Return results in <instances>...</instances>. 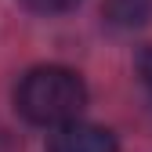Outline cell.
<instances>
[{
    "mask_svg": "<svg viewBox=\"0 0 152 152\" xmlns=\"http://www.w3.org/2000/svg\"><path fill=\"white\" fill-rule=\"evenodd\" d=\"M138 72H141V80L148 83V91H152V47L141 51V58H138Z\"/></svg>",
    "mask_w": 152,
    "mask_h": 152,
    "instance_id": "obj_5",
    "label": "cell"
},
{
    "mask_svg": "<svg viewBox=\"0 0 152 152\" xmlns=\"http://www.w3.org/2000/svg\"><path fill=\"white\" fill-rule=\"evenodd\" d=\"M152 15V0H105V18L120 29L145 26Z\"/></svg>",
    "mask_w": 152,
    "mask_h": 152,
    "instance_id": "obj_3",
    "label": "cell"
},
{
    "mask_svg": "<svg viewBox=\"0 0 152 152\" xmlns=\"http://www.w3.org/2000/svg\"><path fill=\"white\" fill-rule=\"evenodd\" d=\"M47 152H120L116 134L94 123H65L47 138Z\"/></svg>",
    "mask_w": 152,
    "mask_h": 152,
    "instance_id": "obj_2",
    "label": "cell"
},
{
    "mask_svg": "<svg viewBox=\"0 0 152 152\" xmlns=\"http://www.w3.org/2000/svg\"><path fill=\"white\" fill-rule=\"evenodd\" d=\"M18 112L36 123V127H65L76 123L87 105V87L80 80V72H72L65 65H40L29 69L22 76V83L15 91Z\"/></svg>",
    "mask_w": 152,
    "mask_h": 152,
    "instance_id": "obj_1",
    "label": "cell"
},
{
    "mask_svg": "<svg viewBox=\"0 0 152 152\" xmlns=\"http://www.w3.org/2000/svg\"><path fill=\"white\" fill-rule=\"evenodd\" d=\"M22 4L29 11H36V15H65V11H72L80 4V0H22Z\"/></svg>",
    "mask_w": 152,
    "mask_h": 152,
    "instance_id": "obj_4",
    "label": "cell"
}]
</instances>
